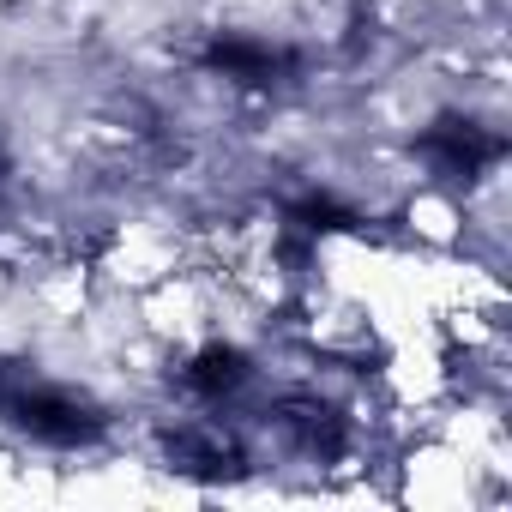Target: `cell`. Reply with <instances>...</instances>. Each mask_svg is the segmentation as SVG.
I'll return each instance as SVG.
<instances>
[{
  "label": "cell",
  "instance_id": "6da1fadb",
  "mask_svg": "<svg viewBox=\"0 0 512 512\" xmlns=\"http://www.w3.org/2000/svg\"><path fill=\"white\" fill-rule=\"evenodd\" d=\"M416 157L428 163L434 181H482L494 163H500V133L470 121V115H440L434 127L416 133Z\"/></svg>",
  "mask_w": 512,
  "mask_h": 512
}]
</instances>
